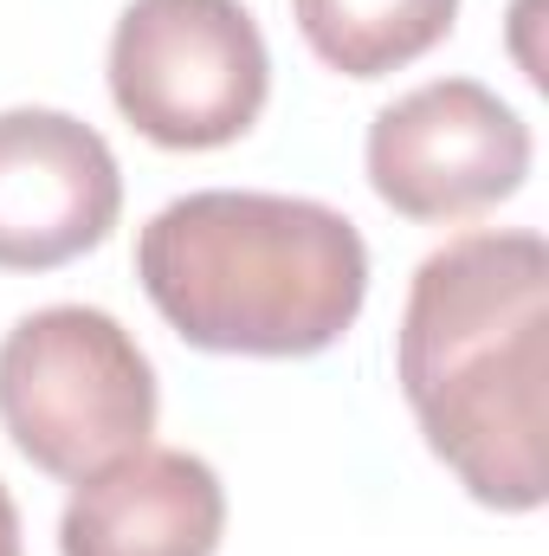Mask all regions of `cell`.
Returning a JSON list of instances; mask_svg holds the SVG:
<instances>
[{
    "instance_id": "7a4b0ae2",
    "label": "cell",
    "mask_w": 549,
    "mask_h": 556,
    "mask_svg": "<svg viewBox=\"0 0 549 556\" xmlns=\"http://www.w3.org/2000/svg\"><path fill=\"white\" fill-rule=\"evenodd\" d=\"M137 278L188 350L297 363L356 330L369 247L356 220L323 201L201 188L149 214Z\"/></svg>"
},
{
    "instance_id": "52a82bcc",
    "label": "cell",
    "mask_w": 549,
    "mask_h": 556,
    "mask_svg": "<svg viewBox=\"0 0 549 556\" xmlns=\"http://www.w3.org/2000/svg\"><path fill=\"white\" fill-rule=\"evenodd\" d=\"M227 485L188 446H137L72 485L59 556H214Z\"/></svg>"
},
{
    "instance_id": "6da1fadb",
    "label": "cell",
    "mask_w": 549,
    "mask_h": 556,
    "mask_svg": "<svg viewBox=\"0 0 549 556\" xmlns=\"http://www.w3.org/2000/svg\"><path fill=\"white\" fill-rule=\"evenodd\" d=\"M395 376L426 453L505 518L549 498V247L472 227L413 266Z\"/></svg>"
},
{
    "instance_id": "9c48e42d",
    "label": "cell",
    "mask_w": 549,
    "mask_h": 556,
    "mask_svg": "<svg viewBox=\"0 0 549 556\" xmlns=\"http://www.w3.org/2000/svg\"><path fill=\"white\" fill-rule=\"evenodd\" d=\"M0 556H26V551H20V511H13L7 485H0Z\"/></svg>"
},
{
    "instance_id": "5b68a950",
    "label": "cell",
    "mask_w": 549,
    "mask_h": 556,
    "mask_svg": "<svg viewBox=\"0 0 549 556\" xmlns=\"http://www.w3.org/2000/svg\"><path fill=\"white\" fill-rule=\"evenodd\" d=\"M531 124L478 78H426L375 111L362 162L382 207L420 227L472 220L531 181Z\"/></svg>"
},
{
    "instance_id": "ba28073f",
    "label": "cell",
    "mask_w": 549,
    "mask_h": 556,
    "mask_svg": "<svg viewBox=\"0 0 549 556\" xmlns=\"http://www.w3.org/2000/svg\"><path fill=\"white\" fill-rule=\"evenodd\" d=\"M291 20L330 72L369 85L426 59L452 33L459 0H291Z\"/></svg>"
},
{
    "instance_id": "277c9868",
    "label": "cell",
    "mask_w": 549,
    "mask_h": 556,
    "mask_svg": "<svg viewBox=\"0 0 549 556\" xmlns=\"http://www.w3.org/2000/svg\"><path fill=\"white\" fill-rule=\"evenodd\" d=\"M272 98L246 0H130L111 33V104L155 149H227Z\"/></svg>"
},
{
    "instance_id": "8992f818",
    "label": "cell",
    "mask_w": 549,
    "mask_h": 556,
    "mask_svg": "<svg viewBox=\"0 0 549 556\" xmlns=\"http://www.w3.org/2000/svg\"><path fill=\"white\" fill-rule=\"evenodd\" d=\"M124 168L72 111H0V273H52L111 240Z\"/></svg>"
},
{
    "instance_id": "3957f363",
    "label": "cell",
    "mask_w": 549,
    "mask_h": 556,
    "mask_svg": "<svg viewBox=\"0 0 549 556\" xmlns=\"http://www.w3.org/2000/svg\"><path fill=\"white\" fill-rule=\"evenodd\" d=\"M155 415V363L111 311L46 304L0 337V427L39 472L78 485L149 446Z\"/></svg>"
}]
</instances>
